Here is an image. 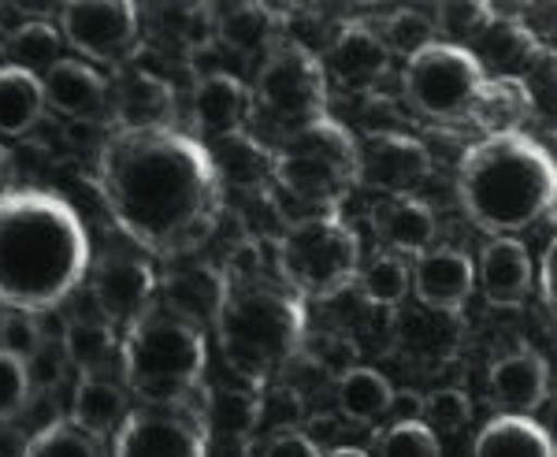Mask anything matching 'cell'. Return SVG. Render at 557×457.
Instances as JSON below:
<instances>
[{
  "label": "cell",
  "mask_w": 557,
  "mask_h": 457,
  "mask_svg": "<svg viewBox=\"0 0 557 457\" xmlns=\"http://www.w3.org/2000/svg\"><path fill=\"white\" fill-rule=\"evenodd\" d=\"M94 186L115 227L164 261L205 246L223 217L209 146L175 127L112 131L97 152Z\"/></svg>",
  "instance_id": "1"
},
{
  "label": "cell",
  "mask_w": 557,
  "mask_h": 457,
  "mask_svg": "<svg viewBox=\"0 0 557 457\" xmlns=\"http://www.w3.org/2000/svg\"><path fill=\"white\" fill-rule=\"evenodd\" d=\"M94 254L67 197L20 186L0 194V301L12 312L60 309L83 286Z\"/></svg>",
  "instance_id": "2"
},
{
  "label": "cell",
  "mask_w": 557,
  "mask_h": 457,
  "mask_svg": "<svg viewBox=\"0 0 557 457\" xmlns=\"http://www.w3.org/2000/svg\"><path fill=\"white\" fill-rule=\"evenodd\" d=\"M557 168L532 134H491L465 149L457 164V201L483 235L513 238L550 217Z\"/></svg>",
  "instance_id": "3"
},
{
  "label": "cell",
  "mask_w": 557,
  "mask_h": 457,
  "mask_svg": "<svg viewBox=\"0 0 557 457\" xmlns=\"http://www.w3.org/2000/svg\"><path fill=\"white\" fill-rule=\"evenodd\" d=\"M212 328L223 365L238 375L242 387L264 391L305 349V301L283 283L238 280L227 286Z\"/></svg>",
  "instance_id": "4"
},
{
  "label": "cell",
  "mask_w": 557,
  "mask_h": 457,
  "mask_svg": "<svg viewBox=\"0 0 557 457\" xmlns=\"http://www.w3.org/2000/svg\"><path fill=\"white\" fill-rule=\"evenodd\" d=\"M123 391L138 394L141 406H183L201 402L209 346L205 331L172 317L157 305L149 317L123 331L120 338Z\"/></svg>",
  "instance_id": "5"
},
{
  "label": "cell",
  "mask_w": 557,
  "mask_h": 457,
  "mask_svg": "<svg viewBox=\"0 0 557 457\" xmlns=\"http://www.w3.org/2000/svg\"><path fill=\"white\" fill-rule=\"evenodd\" d=\"M272 183L309 217L338 212L357 186V138L331 115L283 134L272 149Z\"/></svg>",
  "instance_id": "6"
},
{
  "label": "cell",
  "mask_w": 557,
  "mask_h": 457,
  "mask_svg": "<svg viewBox=\"0 0 557 457\" xmlns=\"http://www.w3.org/2000/svg\"><path fill=\"white\" fill-rule=\"evenodd\" d=\"M275 268L294 298L327 301L361 272V238L343 212H312L275 238Z\"/></svg>",
  "instance_id": "7"
},
{
  "label": "cell",
  "mask_w": 557,
  "mask_h": 457,
  "mask_svg": "<svg viewBox=\"0 0 557 457\" xmlns=\"http://www.w3.org/2000/svg\"><path fill=\"white\" fill-rule=\"evenodd\" d=\"M483 83H487V67L461 41H431L401 67V94L412 112L438 127L469 123Z\"/></svg>",
  "instance_id": "8"
},
{
  "label": "cell",
  "mask_w": 557,
  "mask_h": 457,
  "mask_svg": "<svg viewBox=\"0 0 557 457\" xmlns=\"http://www.w3.org/2000/svg\"><path fill=\"white\" fill-rule=\"evenodd\" d=\"M253 104H260V112L278 123L283 134L323 120L327 115V71H323V60L309 45L278 38L264 52Z\"/></svg>",
  "instance_id": "9"
},
{
  "label": "cell",
  "mask_w": 557,
  "mask_h": 457,
  "mask_svg": "<svg viewBox=\"0 0 557 457\" xmlns=\"http://www.w3.org/2000/svg\"><path fill=\"white\" fill-rule=\"evenodd\" d=\"M209 398V394H205ZM205 398L183 406H138L112 435V457H209Z\"/></svg>",
  "instance_id": "10"
},
{
  "label": "cell",
  "mask_w": 557,
  "mask_h": 457,
  "mask_svg": "<svg viewBox=\"0 0 557 457\" xmlns=\"http://www.w3.org/2000/svg\"><path fill=\"white\" fill-rule=\"evenodd\" d=\"M60 38L94 64H127L141 41V12L131 0H71L60 8Z\"/></svg>",
  "instance_id": "11"
},
{
  "label": "cell",
  "mask_w": 557,
  "mask_h": 457,
  "mask_svg": "<svg viewBox=\"0 0 557 457\" xmlns=\"http://www.w3.org/2000/svg\"><path fill=\"white\" fill-rule=\"evenodd\" d=\"M89 294L108 328H134L157 309V272L134 254H104L86 272Z\"/></svg>",
  "instance_id": "12"
},
{
  "label": "cell",
  "mask_w": 557,
  "mask_h": 457,
  "mask_svg": "<svg viewBox=\"0 0 557 457\" xmlns=\"http://www.w3.org/2000/svg\"><path fill=\"white\" fill-rule=\"evenodd\" d=\"M431 175V152L406 131H372L357 141V183L386 197H417Z\"/></svg>",
  "instance_id": "13"
},
{
  "label": "cell",
  "mask_w": 557,
  "mask_h": 457,
  "mask_svg": "<svg viewBox=\"0 0 557 457\" xmlns=\"http://www.w3.org/2000/svg\"><path fill=\"white\" fill-rule=\"evenodd\" d=\"M115 131H160L175 123V89L146 67H120L108 83Z\"/></svg>",
  "instance_id": "14"
},
{
  "label": "cell",
  "mask_w": 557,
  "mask_h": 457,
  "mask_svg": "<svg viewBox=\"0 0 557 457\" xmlns=\"http://www.w3.org/2000/svg\"><path fill=\"white\" fill-rule=\"evenodd\" d=\"M409 291L417 294L424 309L457 317L475 291L472 257L454 246H431L409 268Z\"/></svg>",
  "instance_id": "15"
},
{
  "label": "cell",
  "mask_w": 557,
  "mask_h": 457,
  "mask_svg": "<svg viewBox=\"0 0 557 457\" xmlns=\"http://www.w3.org/2000/svg\"><path fill=\"white\" fill-rule=\"evenodd\" d=\"M227 272H220L209 261L197 264H183L172 268L164 280H157V294H160V309L172 312V317L186 320L190 328L205 331L215 324L223 309V298H227Z\"/></svg>",
  "instance_id": "16"
},
{
  "label": "cell",
  "mask_w": 557,
  "mask_h": 457,
  "mask_svg": "<svg viewBox=\"0 0 557 457\" xmlns=\"http://www.w3.org/2000/svg\"><path fill=\"white\" fill-rule=\"evenodd\" d=\"M45 109H52L64 120L97 123L108 112V78L78 57H60L41 75Z\"/></svg>",
  "instance_id": "17"
},
{
  "label": "cell",
  "mask_w": 557,
  "mask_h": 457,
  "mask_svg": "<svg viewBox=\"0 0 557 457\" xmlns=\"http://www.w3.org/2000/svg\"><path fill=\"white\" fill-rule=\"evenodd\" d=\"M475 286L483 291L494 309H520L535 291V268L524 242L517 238H491L480 254Z\"/></svg>",
  "instance_id": "18"
},
{
  "label": "cell",
  "mask_w": 557,
  "mask_h": 457,
  "mask_svg": "<svg viewBox=\"0 0 557 457\" xmlns=\"http://www.w3.org/2000/svg\"><path fill=\"white\" fill-rule=\"evenodd\" d=\"M253 89H249L235 75H205L194 89V127L205 138H235L246 134L249 120H253Z\"/></svg>",
  "instance_id": "19"
},
{
  "label": "cell",
  "mask_w": 557,
  "mask_h": 457,
  "mask_svg": "<svg viewBox=\"0 0 557 457\" xmlns=\"http://www.w3.org/2000/svg\"><path fill=\"white\" fill-rule=\"evenodd\" d=\"M386 67H391V52H386L380 34L364 23H346L331 41L327 64H323V71H331V78H338L349 94L375 89Z\"/></svg>",
  "instance_id": "20"
},
{
  "label": "cell",
  "mask_w": 557,
  "mask_h": 457,
  "mask_svg": "<svg viewBox=\"0 0 557 457\" xmlns=\"http://www.w3.org/2000/svg\"><path fill=\"white\" fill-rule=\"evenodd\" d=\"M487 391L506 413L532 417L550 394V365L539 349H513L491 365Z\"/></svg>",
  "instance_id": "21"
},
{
  "label": "cell",
  "mask_w": 557,
  "mask_h": 457,
  "mask_svg": "<svg viewBox=\"0 0 557 457\" xmlns=\"http://www.w3.org/2000/svg\"><path fill=\"white\" fill-rule=\"evenodd\" d=\"M372 227L386 242V254L401 257V261L406 257L417 261L420 254L435 246L438 220L420 197H383L372 212Z\"/></svg>",
  "instance_id": "22"
},
{
  "label": "cell",
  "mask_w": 557,
  "mask_h": 457,
  "mask_svg": "<svg viewBox=\"0 0 557 457\" xmlns=\"http://www.w3.org/2000/svg\"><path fill=\"white\" fill-rule=\"evenodd\" d=\"M532 112H535V97L524 78L487 75V83L480 86V97L472 104L469 123L483 131V138H491V134H517L524 131Z\"/></svg>",
  "instance_id": "23"
},
{
  "label": "cell",
  "mask_w": 557,
  "mask_h": 457,
  "mask_svg": "<svg viewBox=\"0 0 557 457\" xmlns=\"http://www.w3.org/2000/svg\"><path fill=\"white\" fill-rule=\"evenodd\" d=\"M127 413V391L112 375H78L75 394H71V424L94 439H108L120 432Z\"/></svg>",
  "instance_id": "24"
},
{
  "label": "cell",
  "mask_w": 557,
  "mask_h": 457,
  "mask_svg": "<svg viewBox=\"0 0 557 457\" xmlns=\"http://www.w3.org/2000/svg\"><path fill=\"white\" fill-rule=\"evenodd\" d=\"M472 457H554V439L532 417L502 413L480 428Z\"/></svg>",
  "instance_id": "25"
},
{
  "label": "cell",
  "mask_w": 557,
  "mask_h": 457,
  "mask_svg": "<svg viewBox=\"0 0 557 457\" xmlns=\"http://www.w3.org/2000/svg\"><path fill=\"white\" fill-rule=\"evenodd\" d=\"M391 398H394V387L383 372L375 369H346L338 372V383H335V409L338 417L349 420V424H380V420L391 413Z\"/></svg>",
  "instance_id": "26"
},
{
  "label": "cell",
  "mask_w": 557,
  "mask_h": 457,
  "mask_svg": "<svg viewBox=\"0 0 557 457\" xmlns=\"http://www.w3.org/2000/svg\"><path fill=\"white\" fill-rule=\"evenodd\" d=\"M60 354L71 369H78V375H108V365L120 357V338L101 317H75L64 328Z\"/></svg>",
  "instance_id": "27"
},
{
  "label": "cell",
  "mask_w": 557,
  "mask_h": 457,
  "mask_svg": "<svg viewBox=\"0 0 557 457\" xmlns=\"http://www.w3.org/2000/svg\"><path fill=\"white\" fill-rule=\"evenodd\" d=\"M45 115L41 78L26 71L0 64V138H23L38 127Z\"/></svg>",
  "instance_id": "28"
},
{
  "label": "cell",
  "mask_w": 557,
  "mask_h": 457,
  "mask_svg": "<svg viewBox=\"0 0 557 457\" xmlns=\"http://www.w3.org/2000/svg\"><path fill=\"white\" fill-rule=\"evenodd\" d=\"M398 343L409 349L412 357H424V361H443L454 354L457 346V317L446 312H409L398 324Z\"/></svg>",
  "instance_id": "29"
},
{
  "label": "cell",
  "mask_w": 557,
  "mask_h": 457,
  "mask_svg": "<svg viewBox=\"0 0 557 457\" xmlns=\"http://www.w3.org/2000/svg\"><path fill=\"white\" fill-rule=\"evenodd\" d=\"M480 34H483V49L491 52V60H494V67H498V75L524 78L520 71H528L539 60V41L532 38V34H528V26L491 15V23L483 26Z\"/></svg>",
  "instance_id": "30"
},
{
  "label": "cell",
  "mask_w": 557,
  "mask_h": 457,
  "mask_svg": "<svg viewBox=\"0 0 557 457\" xmlns=\"http://www.w3.org/2000/svg\"><path fill=\"white\" fill-rule=\"evenodd\" d=\"M212 164L220 172L223 186H257L264 178H272V149H264L249 134H235V138H223V152H212Z\"/></svg>",
  "instance_id": "31"
},
{
  "label": "cell",
  "mask_w": 557,
  "mask_h": 457,
  "mask_svg": "<svg viewBox=\"0 0 557 457\" xmlns=\"http://www.w3.org/2000/svg\"><path fill=\"white\" fill-rule=\"evenodd\" d=\"M60 49H64V38H60L57 26L45 20H30V23L15 26L12 38H8L12 67L26 71V75H38V78L60 60Z\"/></svg>",
  "instance_id": "32"
},
{
  "label": "cell",
  "mask_w": 557,
  "mask_h": 457,
  "mask_svg": "<svg viewBox=\"0 0 557 457\" xmlns=\"http://www.w3.org/2000/svg\"><path fill=\"white\" fill-rule=\"evenodd\" d=\"M260 413H264V398H260V391H249V387H235L227 394H209V398H205L209 435L227 432L235 439H249L257 432Z\"/></svg>",
  "instance_id": "33"
},
{
  "label": "cell",
  "mask_w": 557,
  "mask_h": 457,
  "mask_svg": "<svg viewBox=\"0 0 557 457\" xmlns=\"http://www.w3.org/2000/svg\"><path fill=\"white\" fill-rule=\"evenodd\" d=\"M220 38L235 52H268L275 38V15L268 4H235L227 8V20H215Z\"/></svg>",
  "instance_id": "34"
},
{
  "label": "cell",
  "mask_w": 557,
  "mask_h": 457,
  "mask_svg": "<svg viewBox=\"0 0 557 457\" xmlns=\"http://www.w3.org/2000/svg\"><path fill=\"white\" fill-rule=\"evenodd\" d=\"M357 291L368 305H380V309H398L409 294V264L394 254L372 257L361 272H357Z\"/></svg>",
  "instance_id": "35"
},
{
  "label": "cell",
  "mask_w": 557,
  "mask_h": 457,
  "mask_svg": "<svg viewBox=\"0 0 557 457\" xmlns=\"http://www.w3.org/2000/svg\"><path fill=\"white\" fill-rule=\"evenodd\" d=\"M23 457H104V446H101V439L86 435L83 428H75L67 417H60L26 439Z\"/></svg>",
  "instance_id": "36"
},
{
  "label": "cell",
  "mask_w": 557,
  "mask_h": 457,
  "mask_svg": "<svg viewBox=\"0 0 557 457\" xmlns=\"http://www.w3.org/2000/svg\"><path fill=\"white\" fill-rule=\"evenodd\" d=\"M375 457H443V446L424 420H394L375 439Z\"/></svg>",
  "instance_id": "37"
},
{
  "label": "cell",
  "mask_w": 557,
  "mask_h": 457,
  "mask_svg": "<svg viewBox=\"0 0 557 457\" xmlns=\"http://www.w3.org/2000/svg\"><path fill=\"white\" fill-rule=\"evenodd\" d=\"M420 420H424L435 435L461 432V428L472 420V398L457 387H438V391L424 394V402H420Z\"/></svg>",
  "instance_id": "38"
},
{
  "label": "cell",
  "mask_w": 557,
  "mask_h": 457,
  "mask_svg": "<svg viewBox=\"0 0 557 457\" xmlns=\"http://www.w3.org/2000/svg\"><path fill=\"white\" fill-rule=\"evenodd\" d=\"M41 349H45V328L38 317H30V312H12V309L0 317V354L30 365Z\"/></svg>",
  "instance_id": "39"
},
{
  "label": "cell",
  "mask_w": 557,
  "mask_h": 457,
  "mask_svg": "<svg viewBox=\"0 0 557 457\" xmlns=\"http://www.w3.org/2000/svg\"><path fill=\"white\" fill-rule=\"evenodd\" d=\"M383 45H386V52H401V57H417L420 49H428L431 41H438L435 38V23L424 20L420 12H412V8H406V12H398L394 20H386L383 26Z\"/></svg>",
  "instance_id": "40"
},
{
  "label": "cell",
  "mask_w": 557,
  "mask_h": 457,
  "mask_svg": "<svg viewBox=\"0 0 557 457\" xmlns=\"http://www.w3.org/2000/svg\"><path fill=\"white\" fill-rule=\"evenodd\" d=\"M30 372H26L23 361H15V357L0 354V424H8V420H15L26 409V402H30Z\"/></svg>",
  "instance_id": "41"
},
{
  "label": "cell",
  "mask_w": 557,
  "mask_h": 457,
  "mask_svg": "<svg viewBox=\"0 0 557 457\" xmlns=\"http://www.w3.org/2000/svg\"><path fill=\"white\" fill-rule=\"evenodd\" d=\"M435 30L443 26L446 34H454V38H472V34H480L483 26L491 23V8L487 4H438L435 8Z\"/></svg>",
  "instance_id": "42"
},
{
  "label": "cell",
  "mask_w": 557,
  "mask_h": 457,
  "mask_svg": "<svg viewBox=\"0 0 557 457\" xmlns=\"http://www.w3.org/2000/svg\"><path fill=\"white\" fill-rule=\"evenodd\" d=\"M257 457H323V450L301 432V428H275V432L264 439Z\"/></svg>",
  "instance_id": "43"
},
{
  "label": "cell",
  "mask_w": 557,
  "mask_h": 457,
  "mask_svg": "<svg viewBox=\"0 0 557 457\" xmlns=\"http://www.w3.org/2000/svg\"><path fill=\"white\" fill-rule=\"evenodd\" d=\"M554 257H557V242L550 238L543 246V257H539V280H535V291L543 294L546 309H554Z\"/></svg>",
  "instance_id": "44"
},
{
  "label": "cell",
  "mask_w": 557,
  "mask_h": 457,
  "mask_svg": "<svg viewBox=\"0 0 557 457\" xmlns=\"http://www.w3.org/2000/svg\"><path fill=\"white\" fill-rule=\"evenodd\" d=\"M420 402H424V394L417 391H394L391 398V413L394 420H420Z\"/></svg>",
  "instance_id": "45"
},
{
  "label": "cell",
  "mask_w": 557,
  "mask_h": 457,
  "mask_svg": "<svg viewBox=\"0 0 557 457\" xmlns=\"http://www.w3.org/2000/svg\"><path fill=\"white\" fill-rule=\"evenodd\" d=\"M23 450H26V439L4 428V432H0V457H23Z\"/></svg>",
  "instance_id": "46"
},
{
  "label": "cell",
  "mask_w": 557,
  "mask_h": 457,
  "mask_svg": "<svg viewBox=\"0 0 557 457\" xmlns=\"http://www.w3.org/2000/svg\"><path fill=\"white\" fill-rule=\"evenodd\" d=\"M323 457H372L361 446H335V450H323Z\"/></svg>",
  "instance_id": "47"
},
{
  "label": "cell",
  "mask_w": 557,
  "mask_h": 457,
  "mask_svg": "<svg viewBox=\"0 0 557 457\" xmlns=\"http://www.w3.org/2000/svg\"><path fill=\"white\" fill-rule=\"evenodd\" d=\"M8 175H12V157H8L4 141H0V194H4V183H8Z\"/></svg>",
  "instance_id": "48"
}]
</instances>
